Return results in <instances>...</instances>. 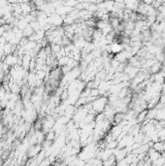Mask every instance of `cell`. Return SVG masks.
I'll list each match as a JSON object with an SVG mask.
<instances>
[{
  "label": "cell",
  "instance_id": "1",
  "mask_svg": "<svg viewBox=\"0 0 165 166\" xmlns=\"http://www.w3.org/2000/svg\"><path fill=\"white\" fill-rule=\"evenodd\" d=\"M108 104V97L106 96H98L96 99L90 103L91 111L94 114H101L105 111V108Z\"/></svg>",
  "mask_w": 165,
  "mask_h": 166
},
{
  "label": "cell",
  "instance_id": "2",
  "mask_svg": "<svg viewBox=\"0 0 165 166\" xmlns=\"http://www.w3.org/2000/svg\"><path fill=\"white\" fill-rule=\"evenodd\" d=\"M20 59H22V67L25 71H29V65H30V62H31V59H32L31 56L26 53L23 54Z\"/></svg>",
  "mask_w": 165,
  "mask_h": 166
},
{
  "label": "cell",
  "instance_id": "3",
  "mask_svg": "<svg viewBox=\"0 0 165 166\" xmlns=\"http://www.w3.org/2000/svg\"><path fill=\"white\" fill-rule=\"evenodd\" d=\"M160 155H161V153H159L158 151H154V149H150V150L148 151V153H147L148 158L150 161H152V162H154V161L156 160L157 158H158L159 156H160Z\"/></svg>",
  "mask_w": 165,
  "mask_h": 166
},
{
  "label": "cell",
  "instance_id": "4",
  "mask_svg": "<svg viewBox=\"0 0 165 166\" xmlns=\"http://www.w3.org/2000/svg\"><path fill=\"white\" fill-rule=\"evenodd\" d=\"M152 149L158 151L159 153H162L164 151V142H162V141L155 142V143H154V146H152Z\"/></svg>",
  "mask_w": 165,
  "mask_h": 166
},
{
  "label": "cell",
  "instance_id": "5",
  "mask_svg": "<svg viewBox=\"0 0 165 166\" xmlns=\"http://www.w3.org/2000/svg\"><path fill=\"white\" fill-rule=\"evenodd\" d=\"M116 166H129V164L126 162L125 159H122L121 161H117V164H116Z\"/></svg>",
  "mask_w": 165,
  "mask_h": 166
},
{
  "label": "cell",
  "instance_id": "6",
  "mask_svg": "<svg viewBox=\"0 0 165 166\" xmlns=\"http://www.w3.org/2000/svg\"><path fill=\"white\" fill-rule=\"evenodd\" d=\"M164 151H165V141H164Z\"/></svg>",
  "mask_w": 165,
  "mask_h": 166
}]
</instances>
